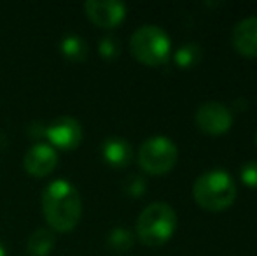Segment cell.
Masks as SVG:
<instances>
[{
    "instance_id": "1",
    "label": "cell",
    "mask_w": 257,
    "mask_h": 256,
    "mask_svg": "<svg viewBox=\"0 0 257 256\" xmlns=\"http://www.w3.org/2000/svg\"><path fill=\"white\" fill-rule=\"evenodd\" d=\"M42 214L53 232H70L82 216V200L77 188L67 179L49 183L42 192Z\"/></svg>"
},
{
    "instance_id": "2",
    "label": "cell",
    "mask_w": 257,
    "mask_h": 256,
    "mask_svg": "<svg viewBox=\"0 0 257 256\" xmlns=\"http://www.w3.org/2000/svg\"><path fill=\"white\" fill-rule=\"evenodd\" d=\"M193 197L196 204L205 211H226L236 198V185L227 172L208 170L194 181Z\"/></svg>"
},
{
    "instance_id": "3",
    "label": "cell",
    "mask_w": 257,
    "mask_h": 256,
    "mask_svg": "<svg viewBox=\"0 0 257 256\" xmlns=\"http://www.w3.org/2000/svg\"><path fill=\"white\" fill-rule=\"evenodd\" d=\"M177 228V214L165 202H154L140 212L137 219V237L149 247L166 244Z\"/></svg>"
},
{
    "instance_id": "4",
    "label": "cell",
    "mask_w": 257,
    "mask_h": 256,
    "mask_svg": "<svg viewBox=\"0 0 257 256\" xmlns=\"http://www.w3.org/2000/svg\"><path fill=\"white\" fill-rule=\"evenodd\" d=\"M130 49L135 60H139L140 63L158 67L168 60L172 44L163 28L156 25H144L133 32L130 39Z\"/></svg>"
},
{
    "instance_id": "5",
    "label": "cell",
    "mask_w": 257,
    "mask_h": 256,
    "mask_svg": "<svg viewBox=\"0 0 257 256\" xmlns=\"http://www.w3.org/2000/svg\"><path fill=\"white\" fill-rule=\"evenodd\" d=\"M179 149L168 137H151L139 149V165L144 172L161 176L170 172L177 163Z\"/></svg>"
},
{
    "instance_id": "6",
    "label": "cell",
    "mask_w": 257,
    "mask_h": 256,
    "mask_svg": "<svg viewBox=\"0 0 257 256\" xmlns=\"http://www.w3.org/2000/svg\"><path fill=\"white\" fill-rule=\"evenodd\" d=\"M44 135L48 137L51 147L70 151L81 144L82 127L75 118L60 116L44 128Z\"/></svg>"
},
{
    "instance_id": "7",
    "label": "cell",
    "mask_w": 257,
    "mask_h": 256,
    "mask_svg": "<svg viewBox=\"0 0 257 256\" xmlns=\"http://www.w3.org/2000/svg\"><path fill=\"white\" fill-rule=\"evenodd\" d=\"M196 125L208 135H222L233 125V113L220 102H205L196 111Z\"/></svg>"
},
{
    "instance_id": "8",
    "label": "cell",
    "mask_w": 257,
    "mask_h": 256,
    "mask_svg": "<svg viewBox=\"0 0 257 256\" xmlns=\"http://www.w3.org/2000/svg\"><path fill=\"white\" fill-rule=\"evenodd\" d=\"M84 11L91 23L105 30L115 28L126 16V6L117 0H88Z\"/></svg>"
},
{
    "instance_id": "9",
    "label": "cell",
    "mask_w": 257,
    "mask_h": 256,
    "mask_svg": "<svg viewBox=\"0 0 257 256\" xmlns=\"http://www.w3.org/2000/svg\"><path fill=\"white\" fill-rule=\"evenodd\" d=\"M58 163V154L49 144H35L25 154V170L34 178H44L54 170Z\"/></svg>"
},
{
    "instance_id": "10",
    "label": "cell",
    "mask_w": 257,
    "mask_h": 256,
    "mask_svg": "<svg viewBox=\"0 0 257 256\" xmlns=\"http://www.w3.org/2000/svg\"><path fill=\"white\" fill-rule=\"evenodd\" d=\"M231 42L241 56L257 58V16L245 18L236 23V27L233 28Z\"/></svg>"
},
{
    "instance_id": "11",
    "label": "cell",
    "mask_w": 257,
    "mask_h": 256,
    "mask_svg": "<svg viewBox=\"0 0 257 256\" xmlns=\"http://www.w3.org/2000/svg\"><path fill=\"white\" fill-rule=\"evenodd\" d=\"M102 154L105 163L114 168H122L132 161L133 151L128 140L121 139V137H110L102 144Z\"/></svg>"
},
{
    "instance_id": "12",
    "label": "cell",
    "mask_w": 257,
    "mask_h": 256,
    "mask_svg": "<svg viewBox=\"0 0 257 256\" xmlns=\"http://www.w3.org/2000/svg\"><path fill=\"white\" fill-rule=\"evenodd\" d=\"M56 244V235L49 228H37L27 242V251L30 256H48Z\"/></svg>"
},
{
    "instance_id": "13",
    "label": "cell",
    "mask_w": 257,
    "mask_h": 256,
    "mask_svg": "<svg viewBox=\"0 0 257 256\" xmlns=\"http://www.w3.org/2000/svg\"><path fill=\"white\" fill-rule=\"evenodd\" d=\"M61 55L70 62H82L88 56V44L81 35L68 34L60 42Z\"/></svg>"
},
{
    "instance_id": "14",
    "label": "cell",
    "mask_w": 257,
    "mask_h": 256,
    "mask_svg": "<svg viewBox=\"0 0 257 256\" xmlns=\"http://www.w3.org/2000/svg\"><path fill=\"white\" fill-rule=\"evenodd\" d=\"M108 247L115 253H126L133 246V235L126 228H114L108 233Z\"/></svg>"
},
{
    "instance_id": "15",
    "label": "cell",
    "mask_w": 257,
    "mask_h": 256,
    "mask_svg": "<svg viewBox=\"0 0 257 256\" xmlns=\"http://www.w3.org/2000/svg\"><path fill=\"white\" fill-rule=\"evenodd\" d=\"M201 58V49L196 44H186L175 53V63L180 68L194 67Z\"/></svg>"
},
{
    "instance_id": "16",
    "label": "cell",
    "mask_w": 257,
    "mask_h": 256,
    "mask_svg": "<svg viewBox=\"0 0 257 256\" xmlns=\"http://www.w3.org/2000/svg\"><path fill=\"white\" fill-rule=\"evenodd\" d=\"M98 51L102 55V58L105 60H115L121 53V44L115 37H103L98 44Z\"/></svg>"
},
{
    "instance_id": "17",
    "label": "cell",
    "mask_w": 257,
    "mask_h": 256,
    "mask_svg": "<svg viewBox=\"0 0 257 256\" xmlns=\"http://www.w3.org/2000/svg\"><path fill=\"white\" fill-rule=\"evenodd\" d=\"M124 190L130 197H140L144 192H146V181H144L140 176H130L126 179V185H124Z\"/></svg>"
},
{
    "instance_id": "18",
    "label": "cell",
    "mask_w": 257,
    "mask_h": 256,
    "mask_svg": "<svg viewBox=\"0 0 257 256\" xmlns=\"http://www.w3.org/2000/svg\"><path fill=\"white\" fill-rule=\"evenodd\" d=\"M241 181L250 188H257V161H248L241 167Z\"/></svg>"
},
{
    "instance_id": "19",
    "label": "cell",
    "mask_w": 257,
    "mask_h": 256,
    "mask_svg": "<svg viewBox=\"0 0 257 256\" xmlns=\"http://www.w3.org/2000/svg\"><path fill=\"white\" fill-rule=\"evenodd\" d=\"M0 256H6V247L0 244Z\"/></svg>"
},
{
    "instance_id": "20",
    "label": "cell",
    "mask_w": 257,
    "mask_h": 256,
    "mask_svg": "<svg viewBox=\"0 0 257 256\" xmlns=\"http://www.w3.org/2000/svg\"><path fill=\"white\" fill-rule=\"evenodd\" d=\"M255 144H257V133H255Z\"/></svg>"
}]
</instances>
